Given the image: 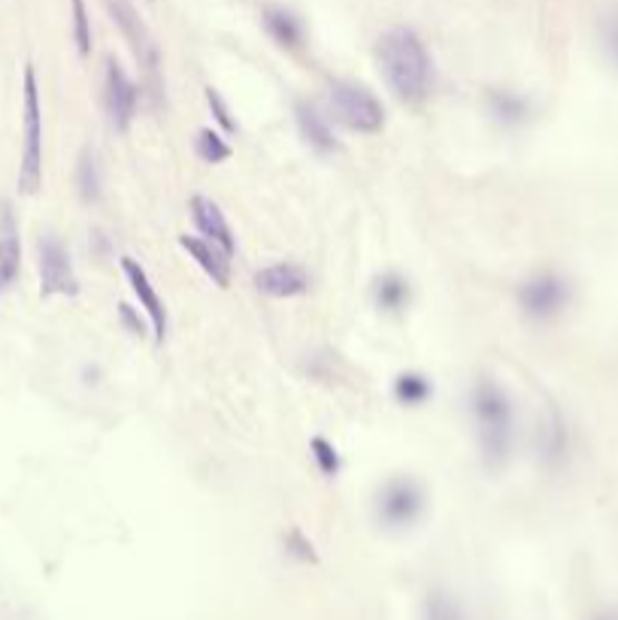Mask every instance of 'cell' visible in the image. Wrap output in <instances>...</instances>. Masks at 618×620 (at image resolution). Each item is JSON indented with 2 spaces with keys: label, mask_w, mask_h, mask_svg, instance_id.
Instances as JSON below:
<instances>
[{
  "label": "cell",
  "mask_w": 618,
  "mask_h": 620,
  "mask_svg": "<svg viewBox=\"0 0 618 620\" xmlns=\"http://www.w3.org/2000/svg\"><path fill=\"white\" fill-rule=\"evenodd\" d=\"M540 451L546 463H558V460L567 457V424L565 417L558 415V412H549L546 417V424H542V433H540Z\"/></svg>",
  "instance_id": "ac0fdd59"
},
{
  "label": "cell",
  "mask_w": 618,
  "mask_h": 620,
  "mask_svg": "<svg viewBox=\"0 0 618 620\" xmlns=\"http://www.w3.org/2000/svg\"><path fill=\"white\" fill-rule=\"evenodd\" d=\"M121 269H125L130 288H134V294H137V299H140V306L146 309V315L153 318L155 339L164 343V336H167V309H164L161 297H158V291H155L153 278H149V273H146L134 257H121Z\"/></svg>",
  "instance_id": "30bf717a"
},
{
  "label": "cell",
  "mask_w": 618,
  "mask_h": 620,
  "mask_svg": "<svg viewBox=\"0 0 618 620\" xmlns=\"http://www.w3.org/2000/svg\"><path fill=\"white\" fill-rule=\"evenodd\" d=\"M24 142L22 170H19V191L37 194L43 185V107H40V86L33 67H24Z\"/></svg>",
  "instance_id": "3957f363"
},
{
  "label": "cell",
  "mask_w": 618,
  "mask_h": 620,
  "mask_svg": "<svg viewBox=\"0 0 618 620\" xmlns=\"http://www.w3.org/2000/svg\"><path fill=\"white\" fill-rule=\"evenodd\" d=\"M192 218H195L197 230H200L213 246L222 248L228 257L237 252V239H234L228 218H225V213H222L218 204H213L209 197H195V200H192Z\"/></svg>",
  "instance_id": "7c38bea8"
},
{
  "label": "cell",
  "mask_w": 618,
  "mask_h": 620,
  "mask_svg": "<svg viewBox=\"0 0 618 620\" xmlns=\"http://www.w3.org/2000/svg\"><path fill=\"white\" fill-rule=\"evenodd\" d=\"M431 394H434V387L419 373H403L394 382V396H398V403H403V406H422V403L431 400Z\"/></svg>",
  "instance_id": "d6986e66"
},
{
  "label": "cell",
  "mask_w": 618,
  "mask_h": 620,
  "mask_svg": "<svg viewBox=\"0 0 618 620\" xmlns=\"http://www.w3.org/2000/svg\"><path fill=\"white\" fill-rule=\"evenodd\" d=\"M285 554L292 557V560H297V563H318V554H315L313 542H310L297 526L288 530V535H285Z\"/></svg>",
  "instance_id": "d4e9b609"
},
{
  "label": "cell",
  "mask_w": 618,
  "mask_h": 620,
  "mask_svg": "<svg viewBox=\"0 0 618 620\" xmlns=\"http://www.w3.org/2000/svg\"><path fill=\"white\" fill-rule=\"evenodd\" d=\"M22 267V239H19V225L12 215L10 204H0V278L10 285L19 276Z\"/></svg>",
  "instance_id": "4fadbf2b"
},
{
  "label": "cell",
  "mask_w": 618,
  "mask_h": 620,
  "mask_svg": "<svg viewBox=\"0 0 618 620\" xmlns=\"http://www.w3.org/2000/svg\"><path fill=\"white\" fill-rule=\"evenodd\" d=\"M297 125H301V134L304 139L313 146L315 151H322V155H331V151L340 149V142H336L334 130L327 125V118L313 107V104H297Z\"/></svg>",
  "instance_id": "9a60e30c"
},
{
  "label": "cell",
  "mask_w": 618,
  "mask_h": 620,
  "mask_svg": "<svg viewBox=\"0 0 618 620\" xmlns=\"http://www.w3.org/2000/svg\"><path fill=\"white\" fill-rule=\"evenodd\" d=\"M206 104H209V109H213V116L218 118V125L225 130H237V121L230 118V109L228 104L222 100V95H218L216 88H206Z\"/></svg>",
  "instance_id": "4316f807"
},
{
  "label": "cell",
  "mask_w": 618,
  "mask_h": 620,
  "mask_svg": "<svg viewBox=\"0 0 618 620\" xmlns=\"http://www.w3.org/2000/svg\"><path fill=\"white\" fill-rule=\"evenodd\" d=\"M422 620H464V614H461L458 602L449 593L434 590V593H428V599H424Z\"/></svg>",
  "instance_id": "7402d4cb"
},
{
  "label": "cell",
  "mask_w": 618,
  "mask_h": 620,
  "mask_svg": "<svg viewBox=\"0 0 618 620\" xmlns=\"http://www.w3.org/2000/svg\"><path fill=\"white\" fill-rule=\"evenodd\" d=\"M313 460H315V466H318V472L322 475H336L340 472V454H336V449L327 442V439H313Z\"/></svg>",
  "instance_id": "484cf974"
},
{
  "label": "cell",
  "mask_w": 618,
  "mask_h": 620,
  "mask_svg": "<svg viewBox=\"0 0 618 620\" xmlns=\"http://www.w3.org/2000/svg\"><path fill=\"white\" fill-rule=\"evenodd\" d=\"M0 285H3V278H0Z\"/></svg>",
  "instance_id": "f1b7e54d"
},
{
  "label": "cell",
  "mask_w": 618,
  "mask_h": 620,
  "mask_svg": "<svg viewBox=\"0 0 618 620\" xmlns=\"http://www.w3.org/2000/svg\"><path fill=\"white\" fill-rule=\"evenodd\" d=\"M604 40H607L609 58L618 65V12L616 16H609L607 28H604Z\"/></svg>",
  "instance_id": "83f0119b"
},
{
  "label": "cell",
  "mask_w": 618,
  "mask_h": 620,
  "mask_svg": "<svg viewBox=\"0 0 618 620\" xmlns=\"http://www.w3.org/2000/svg\"><path fill=\"white\" fill-rule=\"evenodd\" d=\"M470 409H473V421L479 430V449L485 466L498 470L510 460L512 451V430H516V417H512V403L507 391H500L491 378H479L470 394Z\"/></svg>",
  "instance_id": "7a4b0ae2"
},
{
  "label": "cell",
  "mask_w": 618,
  "mask_h": 620,
  "mask_svg": "<svg viewBox=\"0 0 618 620\" xmlns=\"http://www.w3.org/2000/svg\"><path fill=\"white\" fill-rule=\"evenodd\" d=\"M570 303V282L558 273H537L519 285V306L533 322H552Z\"/></svg>",
  "instance_id": "8992f818"
},
{
  "label": "cell",
  "mask_w": 618,
  "mask_h": 620,
  "mask_svg": "<svg viewBox=\"0 0 618 620\" xmlns=\"http://www.w3.org/2000/svg\"><path fill=\"white\" fill-rule=\"evenodd\" d=\"M607 620H612V618H607Z\"/></svg>",
  "instance_id": "f546056e"
},
{
  "label": "cell",
  "mask_w": 618,
  "mask_h": 620,
  "mask_svg": "<svg viewBox=\"0 0 618 620\" xmlns=\"http://www.w3.org/2000/svg\"><path fill=\"white\" fill-rule=\"evenodd\" d=\"M77 188L79 197L86 204H95L100 200V167H98V155L91 149L82 151V158L77 164Z\"/></svg>",
  "instance_id": "44dd1931"
},
{
  "label": "cell",
  "mask_w": 618,
  "mask_h": 620,
  "mask_svg": "<svg viewBox=\"0 0 618 620\" xmlns=\"http://www.w3.org/2000/svg\"><path fill=\"white\" fill-rule=\"evenodd\" d=\"M264 28L285 49H297V46L304 43V28L297 22V16L283 10V7H267L264 10Z\"/></svg>",
  "instance_id": "2e32d148"
},
{
  "label": "cell",
  "mask_w": 618,
  "mask_h": 620,
  "mask_svg": "<svg viewBox=\"0 0 618 620\" xmlns=\"http://www.w3.org/2000/svg\"><path fill=\"white\" fill-rule=\"evenodd\" d=\"M424 509V493L412 479H391L376 496V518L389 530H403L419 521Z\"/></svg>",
  "instance_id": "52a82bcc"
},
{
  "label": "cell",
  "mask_w": 618,
  "mask_h": 620,
  "mask_svg": "<svg viewBox=\"0 0 618 620\" xmlns=\"http://www.w3.org/2000/svg\"><path fill=\"white\" fill-rule=\"evenodd\" d=\"M197 155H200V161L206 164H222L230 158V146L218 137L216 130L204 128L197 134Z\"/></svg>",
  "instance_id": "603a6c76"
},
{
  "label": "cell",
  "mask_w": 618,
  "mask_h": 620,
  "mask_svg": "<svg viewBox=\"0 0 618 620\" xmlns=\"http://www.w3.org/2000/svg\"><path fill=\"white\" fill-rule=\"evenodd\" d=\"M255 288L276 299L301 297L310 291V276L297 264H273L255 273Z\"/></svg>",
  "instance_id": "8fae6325"
},
{
  "label": "cell",
  "mask_w": 618,
  "mask_h": 620,
  "mask_svg": "<svg viewBox=\"0 0 618 620\" xmlns=\"http://www.w3.org/2000/svg\"><path fill=\"white\" fill-rule=\"evenodd\" d=\"M107 10L112 16V22L119 24L121 37L128 40L130 52L137 58V65H140L146 82L153 88V95H161V52H158L149 28L143 24V19L134 10V3L130 0H107Z\"/></svg>",
  "instance_id": "5b68a950"
},
{
  "label": "cell",
  "mask_w": 618,
  "mask_h": 620,
  "mask_svg": "<svg viewBox=\"0 0 618 620\" xmlns=\"http://www.w3.org/2000/svg\"><path fill=\"white\" fill-rule=\"evenodd\" d=\"M489 109L491 116L503 121V125H519L528 116V104L524 97L512 95V91H489Z\"/></svg>",
  "instance_id": "ffe728a7"
},
{
  "label": "cell",
  "mask_w": 618,
  "mask_h": 620,
  "mask_svg": "<svg viewBox=\"0 0 618 620\" xmlns=\"http://www.w3.org/2000/svg\"><path fill=\"white\" fill-rule=\"evenodd\" d=\"M37 252H40V291H43V297H55V294L58 297H77L79 278L73 273L67 248L55 236H43Z\"/></svg>",
  "instance_id": "ba28073f"
},
{
  "label": "cell",
  "mask_w": 618,
  "mask_h": 620,
  "mask_svg": "<svg viewBox=\"0 0 618 620\" xmlns=\"http://www.w3.org/2000/svg\"><path fill=\"white\" fill-rule=\"evenodd\" d=\"M373 299L382 312H401L410 303V282L398 273H385L373 285Z\"/></svg>",
  "instance_id": "e0dca14e"
},
{
  "label": "cell",
  "mask_w": 618,
  "mask_h": 620,
  "mask_svg": "<svg viewBox=\"0 0 618 620\" xmlns=\"http://www.w3.org/2000/svg\"><path fill=\"white\" fill-rule=\"evenodd\" d=\"M376 55L394 97L403 104H422L434 79L431 55L424 49L422 37L410 28H391L380 37Z\"/></svg>",
  "instance_id": "6da1fadb"
},
{
  "label": "cell",
  "mask_w": 618,
  "mask_h": 620,
  "mask_svg": "<svg viewBox=\"0 0 618 620\" xmlns=\"http://www.w3.org/2000/svg\"><path fill=\"white\" fill-rule=\"evenodd\" d=\"M73 7V40H77L79 55L91 52V22H88L86 0H70Z\"/></svg>",
  "instance_id": "cb8c5ba5"
},
{
  "label": "cell",
  "mask_w": 618,
  "mask_h": 620,
  "mask_svg": "<svg viewBox=\"0 0 618 620\" xmlns=\"http://www.w3.org/2000/svg\"><path fill=\"white\" fill-rule=\"evenodd\" d=\"M327 100H331L336 118L355 134H376L385 125V109H382L380 97L359 82L334 79L327 88Z\"/></svg>",
  "instance_id": "277c9868"
},
{
  "label": "cell",
  "mask_w": 618,
  "mask_h": 620,
  "mask_svg": "<svg viewBox=\"0 0 618 620\" xmlns=\"http://www.w3.org/2000/svg\"><path fill=\"white\" fill-rule=\"evenodd\" d=\"M107 109L109 118H112V128L125 134L134 121V112H137V86L130 82V76L112 58L107 61Z\"/></svg>",
  "instance_id": "9c48e42d"
},
{
  "label": "cell",
  "mask_w": 618,
  "mask_h": 620,
  "mask_svg": "<svg viewBox=\"0 0 618 620\" xmlns=\"http://www.w3.org/2000/svg\"><path fill=\"white\" fill-rule=\"evenodd\" d=\"M179 246L195 257L197 267L204 269L206 276L216 282L218 288H228L230 285V260L228 255L218 246H213L209 239H197V236H179Z\"/></svg>",
  "instance_id": "5bb4252c"
}]
</instances>
